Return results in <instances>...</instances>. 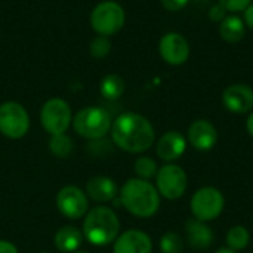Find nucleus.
Wrapping results in <instances>:
<instances>
[{"instance_id":"21","label":"nucleus","mask_w":253,"mask_h":253,"mask_svg":"<svg viewBox=\"0 0 253 253\" xmlns=\"http://www.w3.org/2000/svg\"><path fill=\"white\" fill-rule=\"evenodd\" d=\"M225 242H227V248H230L236 252H240L249 246L251 233L243 225H234L228 230V233L225 236Z\"/></svg>"},{"instance_id":"19","label":"nucleus","mask_w":253,"mask_h":253,"mask_svg":"<svg viewBox=\"0 0 253 253\" xmlns=\"http://www.w3.org/2000/svg\"><path fill=\"white\" fill-rule=\"evenodd\" d=\"M246 34V24L237 15L225 16L219 22V36L227 43H239Z\"/></svg>"},{"instance_id":"13","label":"nucleus","mask_w":253,"mask_h":253,"mask_svg":"<svg viewBox=\"0 0 253 253\" xmlns=\"http://www.w3.org/2000/svg\"><path fill=\"white\" fill-rule=\"evenodd\" d=\"M222 104L230 113L246 114L253 110V89L243 83H234L224 90Z\"/></svg>"},{"instance_id":"26","label":"nucleus","mask_w":253,"mask_h":253,"mask_svg":"<svg viewBox=\"0 0 253 253\" xmlns=\"http://www.w3.org/2000/svg\"><path fill=\"white\" fill-rule=\"evenodd\" d=\"M251 3H252V0H219V4L227 12H233V13L245 10Z\"/></svg>"},{"instance_id":"24","label":"nucleus","mask_w":253,"mask_h":253,"mask_svg":"<svg viewBox=\"0 0 253 253\" xmlns=\"http://www.w3.org/2000/svg\"><path fill=\"white\" fill-rule=\"evenodd\" d=\"M160 251L162 253H182L184 251V239L173 231L165 233L160 239Z\"/></svg>"},{"instance_id":"25","label":"nucleus","mask_w":253,"mask_h":253,"mask_svg":"<svg viewBox=\"0 0 253 253\" xmlns=\"http://www.w3.org/2000/svg\"><path fill=\"white\" fill-rule=\"evenodd\" d=\"M111 50V42L105 36H98L90 42V55L96 59H104Z\"/></svg>"},{"instance_id":"3","label":"nucleus","mask_w":253,"mask_h":253,"mask_svg":"<svg viewBox=\"0 0 253 253\" xmlns=\"http://www.w3.org/2000/svg\"><path fill=\"white\" fill-rule=\"evenodd\" d=\"M83 237L93 246H108L120 234V219L111 208L96 206L84 215Z\"/></svg>"},{"instance_id":"17","label":"nucleus","mask_w":253,"mask_h":253,"mask_svg":"<svg viewBox=\"0 0 253 253\" xmlns=\"http://www.w3.org/2000/svg\"><path fill=\"white\" fill-rule=\"evenodd\" d=\"M86 194L96 203H108L119 196V187L108 176H93L86 184Z\"/></svg>"},{"instance_id":"14","label":"nucleus","mask_w":253,"mask_h":253,"mask_svg":"<svg viewBox=\"0 0 253 253\" xmlns=\"http://www.w3.org/2000/svg\"><path fill=\"white\" fill-rule=\"evenodd\" d=\"M187 138L178 130H169L160 136L156 144V154L166 163L179 160L187 151Z\"/></svg>"},{"instance_id":"16","label":"nucleus","mask_w":253,"mask_h":253,"mask_svg":"<svg viewBox=\"0 0 253 253\" xmlns=\"http://www.w3.org/2000/svg\"><path fill=\"white\" fill-rule=\"evenodd\" d=\"M187 242L194 251H206L215 242V234L208 222H202L196 218H190L185 222Z\"/></svg>"},{"instance_id":"32","label":"nucleus","mask_w":253,"mask_h":253,"mask_svg":"<svg viewBox=\"0 0 253 253\" xmlns=\"http://www.w3.org/2000/svg\"><path fill=\"white\" fill-rule=\"evenodd\" d=\"M215 253H237L236 251H233V249H230V248H219L218 251Z\"/></svg>"},{"instance_id":"6","label":"nucleus","mask_w":253,"mask_h":253,"mask_svg":"<svg viewBox=\"0 0 253 253\" xmlns=\"http://www.w3.org/2000/svg\"><path fill=\"white\" fill-rule=\"evenodd\" d=\"M126 21L123 7L113 0L101 1L90 13V25L99 36H113L122 30Z\"/></svg>"},{"instance_id":"12","label":"nucleus","mask_w":253,"mask_h":253,"mask_svg":"<svg viewBox=\"0 0 253 253\" xmlns=\"http://www.w3.org/2000/svg\"><path fill=\"white\" fill-rule=\"evenodd\" d=\"M187 141L197 151H211L218 142V130L209 120H194L187 133Z\"/></svg>"},{"instance_id":"33","label":"nucleus","mask_w":253,"mask_h":253,"mask_svg":"<svg viewBox=\"0 0 253 253\" xmlns=\"http://www.w3.org/2000/svg\"><path fill=\"white\" fill-rule=\"evenodd\" d=\"M73 253H89V252H86V251H76V252H73Z\"/></svg>"},{"instance_id":"1","label":"nucleus","mask_w":253,"mask_h":253,"mask_svg":"<svg viewBox=\"0 0 253 253\" xmlns=\"http://www.w3.org/2000/svg\"><path fill=\"white\" fill-rule=\"evenodd\" d=\"M113 142L123 151L141 154L156 141V132L151 122L138 113H123L111 125Z\"/></svg>"},{"instance_id":"28","label":"nucleus","mask_w":253,"mask_h":253,"mask_svg":"<svg viewBox=\"0 0 253 253\" xmlns=\"http://www.w3.org/2000/svg\"><path fill=\"white\" fill-rule=\"evenodd\" d=\"M225 13H227V10L221 4H215L209 10V18L215 22H221L225 18Z\"/></svg>"},{"instance_id":"9","label":"nucleus","mask_w":253,"mask_h":253,"mask_svg":"<svg viewBox=\"0 0 253 253\" xmlns=\"http://www.w3.org/2000/svg\"><path fill=\"white\" fill-rule=\"evenodd\" d=\"M30 129V116L27 110L15 101L0 105V133L9 139H21Z\"/></svg>"},{"instance_id":"10","label":"nucleus","mask_w":253,"mask_h":253,"mask_svg":"<svg viewBox=\"0 0 253 253\" xmlns=\"http://www.w3.org/2000/svg\"><path fill=\"white\" fill-rule=\"evenodd\" d=\"M56 208L67 219H80L89 211L87 194L76 185H67L56 194Z\"/></svg>"},{"instance_id":"7","label":"nucleus","mask_w":253,"mask_h":253,"mask_svg":"<svg viewBox=\"0 0 253 253\" xmlns=\"http://www.w3.org/2000/svg\"><path fill=\"white\" fill-rule=\"evenodd\" d=\"M188 187V176L185 170L176 163H166L157 170L156 188L160 197L168 200L181 199Z\"/></svg>"},{"instance_id":"11","label":"nucleus","mask_w":253,"mask_h":253,"mask_svg":"<svg viewBox=\"0 0 253 253\" xmlns=\"http://www.w3.org/2000/svg\"><path fill=\"white\" fill-rule=\"evenodd\" d=\"M159 52L165 62L170 65H182L190 58V44L182 34L166 33L159 42Z\"/></svg>"},{"instance_id":"29","label":"nucleus","mask_w":253,"mask_h":253,"mask_svg":"<svg viewBox=\"0 0 253 253\" xmlns=\"http://www.w3.org/2000/svg\"><path fill=\"white\" fill-rule=\"evenodd\" d=\"M0 253H18V249L12 242L0 240Z\"/></svg>"},{"instance_id":"34","label":"nucleus","mask_w":253,"mask_h":253,"mask_svg":"<svg viewBox=\"0 0 253 253\" xmlns=\"http://www.w3.org/2000/svg\"><path fill=\"white\" fill-rule=\"evenodd\" d=\"M40 253H47V252H40Z\"/></svg>"},{"instance_id":"2","label":"nucleus","mask_w":253,"mask_h":253,"mask_svg":"<svg viewBox=\"0 0 253 253\" xmlns=\"http://www.w3.org/2000/svg\"><path fill=\"white\" fill-rule=\"evenodd\" d=\"M119 205L136 218H151L160 209V194L150 181L130 178L119 190Z\"/></svg>"},{"instance_id":"22","label":"nucleus","mask_w":253,"mask_h":253,"mask_svg":"<svg viewBox=\"0 0 253 253\" xmlns=\"http://www.w3.org/2000/svg\"><path fill=\"white\" fill-rule=\"evenodd\" d=\"M73 139L67 133L61 135H50L49 139V150L58 159H67L73 151Z\"/></svg>"},{"instance_id":"15","label":"nucleus","mask_w":253,"mask_h":253,"mask_svg":"<svg viewBox=\"0 0 253 253\" xmlns=\"http://www.w3.org/2000/svg\"><path fill=\"white\" fill-rule=\"evenodd\" d=\"M153 240L151 237L141 230H127L114 242L113 253H151Z\"/></svg>"},{"instance_id":"8","label":"nucleus","mask_w":253,"mask_h":253,"mask_svg":"<svg viewBox=\"0 0 253 253\" xmlns=\"http://www.w3.org/2000/svg\"><path fill=\"white\" fill-rule=\"evenodd\" d=\"M40 122L49 135L67 133L73 122L71 107L62 98H52L43 104L40 111Z\"/></svg>"},{"instance_id":"4","label":"nucleus","mask_w":253,"mask_h":253,"mask_svg":"<svg viewBox=\"0 0 253 253\" xmlns=\"http://www.w3.org/2000/svg\"><path fill=\"white\" fill-rule=\"evenodd\" d=\"M111 125L110 113L101 107L82 108L73 117V127L76 133L90 141L102 139L111 130Z\"/></svg>"},{"instance_id":"27","label":"nucleus","mask_w":253,"mask_h":253,"mask_svg":"<svg viewBox=\"0 0 253 253\" xmlns=\"http://www.w3.org/2000/svg\"><path fill=\"white\" fill-rule=\"evenodd\" d=\"M160 1H162L163 7L166 10H169V12H179V10H182L188 4L190 0H160Z\"/></svg>"},{"instance_id":"30","label":"nucleus","mask_w":253,"mask_h":253,"mask_svg":"<svg viewBox=\"0 0 253 253\" xmlns=\"http://www.w3.org/2000/svg\"><path fill=\"white\" fill-rule=\"evenodd\" d=\"M245 24L249 27V28H252L253 30V3H251L246 9H245Z\"/></svg>"},{"instance_id":"20","label":"nucleus","mask_w":253,"mask_h":253,"mask_svg":"<svg viewBox=\"0 0 253 253\" xmlns=\"http://www.w3.org/2000/svg\"><path fill=\"white\" fill-rule=\"evenodd\" d=\"M125 87L126 84H125L123 77H120L119 74H108L102 79L99 90L105 99L114 101V99H119L125 93Z\"/></svg>"},{"instance_id":"31","label":"nucleus","mask_w":253,"mask_h":253,"mask_svg":"<svg viewBox=\"0 0 253 253\" xmlns=\"http://www.w3.org/2000/svg\"><path fill=\"white\" fill-rule=\"evenodd\" d=\"M246 129H248L249 135L253 138V111L249 114V117L246 120Z\"/></svg>"},{"instance_id":"18","label":"nucleus","mask_w":253,"mask_h":253,"mask_svg":"<svg viewBox=\"0 0 253 253\" xmlns=\"http://www.w3.org/2000/svg\"><path fill=\"white\" fill-rule=\"evenodd\" d=\"M83 233L71 225L62 227L55 233V248L62 253H73L79 251V248L83 243Z\"/></svg>"},{"instance_id":"5","label":"nucleus","mask_w":253,"mask_h":253,"mask_svg":"<svg viewBox=\"0 0 253 253\" xmlns=\"http://www.w3.org/2000/svg\"><path fill=\"white\" fill-rule=\"evenodd\" d=\"M225 208L224 194L215 187L199 188L190 200V211L193 218L202 222H211L219 218Z\"/></svg>"},{"instance_id":"23","label":"nucleus","mask_w":253,"mask_h":253,"mask_svg":"<svg viewBox=\"0 0 253 253\" xmlns=\"http://www.w3.org/2000/svg\"><path fill=\"white\" fill-rule=\"evenodd\" d=\"M133 170H135V173H136V178L150 181V179L156 178L157 170H159V166H157V162H156L153 157L141 156V157H138V159L135 160V163H133Z\"/></svg>"}]
</instances>
